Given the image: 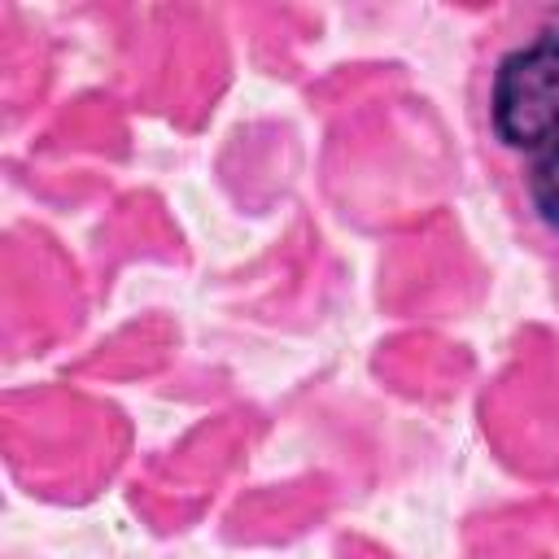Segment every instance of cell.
I'll use <instances>...</instances> for the list:
<instances>
[{"instance_id":"2","label":"cell","mask_w":559,"mask_h":559,"mask_svg":"<svg viewBox=\"0 0 559 559\" xmlns=\"http://www.w3.org/2000/svg\"><path fill=\"white\" fill-rule=\"evenodd\" d=\"M528 201L546 227L559 231V140L537 148V162L528 170Z\"/></svg>"},{"instance_id":"1","label":"cell","mask_w":559,"mask_h":559,"mask_svg":"<svg viewBox=\"0 0 559 559\" xmlns=\"http://www.w3.org/2000/svg\"><path fill=\"white\" fill-rule=\"evenodd\" d=\"M489 114L507 148H546L559 140V39H537L502 57Z\"/></svg>"}]
</instances>
